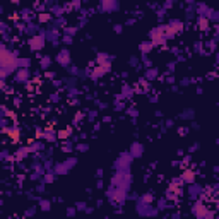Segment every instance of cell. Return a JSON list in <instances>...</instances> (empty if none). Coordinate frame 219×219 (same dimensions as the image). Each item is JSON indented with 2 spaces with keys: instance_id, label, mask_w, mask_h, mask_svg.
<instances>
[{
  "instance_id": "cell-1",
  "label": "cell",
  "mask_w": 219,
  "mask_h": 219,
  "mask_svg": "<svg viewBox=\"0 0 219 219\" xmlns=\"http://www.w3.org/2000/svg\"><path fill=\"white\" fill-rule=\"evenodd\" d=\"M181 29H183V22L181 21H171L168 26H164V35L166 36H175L176 33H181Z\"/></svg>"
},
{
  "instance_id": "cell-2",
  "label": "cell",
  "mask_w": 219,
  "mask_h": 219,
  "mask_svg": "<svg viewBox=\"0 0 219 219\" xmlns=\"http://www.w3.org/2000/svg\"><path fill=\"white\" fill-rule=\"evenodd\" d=\"M193 214L197 216V217H206V214H207V207L204 206V204H200V202H197L195 206H193Z\"/></svg>"
},
{
  "instance_id": "cell-3",
  "label": "cell",
  "mask_w": 219,
  "mask_h": 219,
  "mask_svg": "<svg viewBox=\"0 0 219 219\" xmlns=\"http://www.w3.org/2000/svg\"><path fill=\"white\" fill-rule=\"evenodd\" d=\"M43 45H45L43 36H35V38L29 41V46L33 48V50H39V48H43Z\"/></svg>"
},
{
  "instance_id": "cell-4",
  "label": "cell",
  "mask_w": 219,
  "mask_h": 219,
  "mask_svg": "<svg viewBox=\"0 0 219 219\" xmlns=\"http://www.w3.org/2000/svg\"><path fill=\"white\" fill-rule=\"evenodd\" d=\"M181 178H183V181H187V183H193V181H195V173H193L192 170H185Z\"/></svg>"
},
{
  "instance_id": "cell-5",
  "label": "cell",
  "mask_w": 219,
  "mask_h": 219,
  "mask_svg": "<svg viewBox=\"0 0 219 219\" xmlns=\"http://www.w3.org/2000/svg\"><path fill=\"white\" fill-rule=\"evenodd\" d=\"M57 60L60 62V64L67 65V64H69V60H70V57H69V52H67V50H64V52H60V55L57 57Z\"/></svg>"
},
{
  "instance_id": "cell-6",
  "label": "cell",
  "mask_w": 219,
  "mask_h": 219,
  "mask_svg": "<svg viewBox=\"0 0 219 219\" xmlns=\"http://www.w3.org/2000/svg\"><path fill=\"white\" fill-rule=\"evenodd\" d=\"M199 26H200L202 31H207V29H209V21H207L206 17H200V19H199Z\"/></svg>"
},
{
  "instance_id": "cell-7",
  "label": "cell",
  "mask_w": 219,
  "mask_h": 219,
  "mask_svg": "<svg viewBox=\"0 0 219 219\" xmlns=\"http://www.w3.org/2000/svg\"><path fill=\"white\" fill-rule=\"evenodd\" d=\"M38 19H39V22H48L50 19H52V14H48V12H39L38 14Z\"/></svg>"
},
{
  "instance_id": "cell-8",
  "label": "cell",
  "mask_w": 219,
  "mask_h": 219,
  "mask_svg": "<svg viewBox=\"0 0 219 219\" xmlns=\"http://www.w3.org/2000/svg\"><path fill=\"white\" fill-rule=\"evenodd\" d=\"M132 154L133 156H141L142 154V146L141 144H133L132 146Z\"/></svg>"
},
{
  "instance_id": "cell-9",
  "label": "cell",
  "mask_w": 219,
  "mask_h": 219,
  "mask_svg": "<svg viewBox=\"0 0 219 219\" xmlns=\"http://www.w3.org/2000/svg\"><path fill=\"white\" fill-rule=\"evenodd\" d=\"M151 48H152V45H151V43L141 45V52H142V53H147V52H151Z\"/></svg>"
},
{
  "instance_id": "cell-10",
  "label": "cell",
  "mask_w": 219,
  "mask_h": 219,
  "mask_svg": "<svg viewBox=\"0 0 219 219\" xmlns=\"http://www.w3.org/2000/svg\"><path fill=\"white\" fill-rule=\"evenodd\" d=\"M26 75H29V72H27V69H22V70H19V74H17V79H24Z\"/></svg>"
},
{
  "instance_id": "cell-11",
  "label": "cell",
  "mask_w": 219,
  "mask_h": 219,
  "mask_svg": "<svg viewBox=\"0 0 219 219\" xmlns=\"http://www.w3.org/2000/svg\"><path fill=\"white\" fill-rule=\"evenodd\" d=\"M10 139H12V141H19V130L17 129L10 132Z\"/></svg>"
},
{
  "instance_id": "cell-12",
  "label": "cell",
  "mask_w": 219,
  "mask_h": 219,
  "mask_svg": "<svg viewBox=\"0 0 219 219\" xmlns=\"http://www.w3.org/2000/svg\"><path fill=\"white\" fill-rule=\"evenodd\" d=\"M69 133H70V129H65V130H62L58 135H60L62 139H67V135H69Z\"/></svg>"
},
{
  "instance_id": "cell-13",
  "label": "cell",
  "mask_w": 219,
  "mask_h": 219,
  "mask_svg": "<svg viewBox=\"0 0 219 219\" xmlns=\"http://www.w3.org/2000/svg\"><path fill=\"white\" fill-rule=\"evenodd\" d=\"M41 206H43V209H45V210H46V209H48V207H50V204H48V202H46V200H45V202H41Z\"/></svg>"
}]
</instances>
